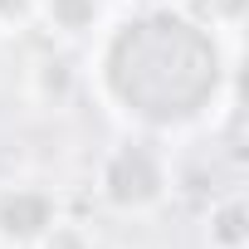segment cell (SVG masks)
<instances>
[{"mask_svg": "<svg viewBox=\"0 0 249 249\" xmlns=\"http://www.w3.org/2000/svg\"><path fill=\"white\" fill-rule=\"evenodd\" d=\"M112 88L122 103H132L142 117H186L196 112L215 88V49L200 30L152 15L117 35L107 59Z\"/></svg>", "mask_w": 249, "mask_h": 249, "instance_id": "cell-1", "label": "cell"}, {"mask_svg": "<svg viewBox=\"0 0 249 249\" xmlns=\"http://www.w3.org/2000/svg\"><path fill=\"white\" fill-rule=\"evenodd\" d=\"M107 186H112L117 200H147V196L157 191V166H152V157H147V152H122V157L112 161V171H107Z\"/></svg>", "mask_w": 249, "mask_h": 249, "instance_id": "cell-2", "label": "cell"}, {"mask_svg": "<svg viewBox=\"0 0 249 249\" xmlns=\"http://www.w3.org/2000/svg\"><path fill=\"white\" fill-rule=\"evenodd\" d=\"M0 220H5L10 234H35V230L49 220V205H44L39 196H15V200L0 205Z\"/></svg>", "mask_w": 249, "mask_h": 249, "instance_id": "cell-3", "label": "cell"}, {"mask_svg": "<svg viewBox=\"0 0 249 249\" xmlns=\"http://www.w3.org/2000/svg\"><path fill=\"white\" fill-rule=\"evenodd\" d=\"M54 10H59V20H64L69 30H78V25L93 15V0H54Z\"/></svg>", "mask_w": 249, "mask_h": 249, "instance_id": "cell-4", "label": "cell"}, {"mask_svg": "<svg viewBox=\"0 0 249 249\" xmlns=\"http://www.w3.org/2000/svg\"><path fill=\"white\" fill-rule=\"evenodd\" d=\"M196 10H205V15H234L239 10V0H191Z\"/></svg>", "mask_w": 249, "mask_h": 249, "instance_id": "cell-5", "label": "cell"}]
</instances>
